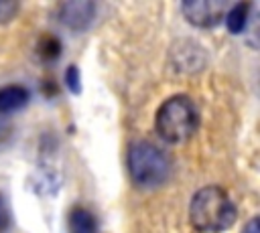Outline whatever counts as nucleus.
I'll use <instances>...</instances> for the list:
<instances>
[{"instance_id":"obj_1","label":"nucleus","mask_w":260,"mask_h":233,"mask_svg":"<svg viewBox=\"0 0 260 233\" xmlns=\"http://www.w3.org/2000/svg\"><path fill=\"white\" fill-rule=\"evenodd\" d=\"M189 217L197 231L221 233L234 225L238 213L230 195L221 186H203L191 199Z\"/></svg>"},{"instance_id":"obj_2","label":"nucleus","mask_w":260,"mask_h":233,"mask_svg":"<svg viewBox=\"0 0 260 233\" xmlns=\"http://www.w3.org/2000/svg\"><path fill=\"white\" fill-rule=\"evenodd\" d=\"M156 132L165 142L181 144L187 142L199 126V111L191 97L173 95L156 111Z\"/></svg>"},{"instance_id":"obj_3","label":"nucleus","mask_w":260,"mask_h":233,"mask_svg":"<svg viewBox=\"0 0 260 233\" xmlns=\"http://www.w3.org/2000/svg\"><path fill=\"white\" fill-rule=\"evenodd\" d=\"M171 156L150 142H136L128 150L130 176L142 188H154L162 184L171 176Z\"/></svg>"},{"instance_id":"obj_4","label":"nucleus","mask_w":260,"mask_h":233,"mask_svg":"<svg viewBox=\"0 0 260 233\" xmlns=\"http://www.w3.org/2000/svg\"><path fill=\"white\" fill-rule=\"evenodd\" d=\"M185 18L195 26H215L228 12L223 0H193L181 6Z\"/></svg>"},{"instance_id":"obj_5","label":"nucleus","mask_w":260,"mask_h":233,"mask_svg":"<svg viewBox=\"0 0 260 233\" xmlns=\"http://www.w3.org/2000/svg\"><path fill=\"white\" fill-rule=\"evenodd\" d=\"M93 14H95L93 2H67L61 4L59 8V20L73 30L85 28L93 20Z\"/></svg>"},{"instance_id":"obj_6","label":"nucleus","mask_w":260,"mask_h":233,"mask_svg":"<svg viewBox=\"0 0 260 233\" xmlns=\"http://www.w3.org/2000/svg\"><path fill=\"white\" fill-rule=\"evenodd\" d=\"M28 101V91L22 85H4L0 87V113L18 111Z\"/></svg>"},{"instance_id":"obj_7","label":"nucleus","mask_w":260,"mask_h":233,"mask_svg":"<svg viewBox=\"0 0 260 233\" xmlns=\"http://www.w3.org/2000/svg\"><path fill=\"white\" fill-rule=\"evenodd\" d=\"M69 233H98V221L85 207H73L67 217Z\"/></svg>"},{"instance_id":"obj_8","label":"nucleus","mask_w":260,"mask_h":233,"mask_svg":"<svg viewBox=\"0 0 260 233\" xmlns=\"http://www.w3.org/2000/svg\"><path fill=\"white\" fill-rule=\"evenodd\" d=\"M248 12H250V4L248 2H238L234 4L232 8H228L225 12V24H228V30L232 34H240L246 24H248Z\"/></svg>"},{"instance_id":"obj_9","label":"nucleus","mask_w":260,"mask_h":233,"mask_svg":"<svg viewBox=\"0 0 260 233\" xmlns=\"http://www.w3.org/2000/svg\"><path fill=\"white\" fill-rule=\"evenodd\" d=\"M18 12V4L16 2H10V0H0V24L12 20Z\"/></svg>"},{"instance_id":"obj_10","label":"nucleus","mask_w":260,"mask_h":233,"mask_svg":"<svg viewBox=\"0 0 260 233\" xmlns=\"http://www.w3.org/2000/svg\"><path fill=\"white\" fill-rule=\"evenodd\" d=\"M65 83L69 85V89L73 93H79V73H77V67H69L67 73H65Z\"/></svg>"},{"instance_id":"obj_11","label":"nucleus","mask_w":260,"mask_h":233,"mask_svg":"<svg viewBox=\"0 0 260 233\" xmlns=\"http://www.w3.org/2000/svg\"><path fill=\"white\" fill-rule=\"evenodd\" d=\"M8 225H10V213H8V207H6L4 199L0 197V233H6Z\"/></svg>"},{"instance_id":"obj_12","label":"nucleus","mask_w":260,"mask_h":233,"mask_svg":"<svg viewBox=\"0 0 260 233\" xmlns=\"http://www.w3.org/2000/svg\"><path fill=\"white\" fill-rule=\"evenodd\" d=\"M244 233H258V219H252V221L248 223V227H246Z\"/></svg>"}]
</instances>
